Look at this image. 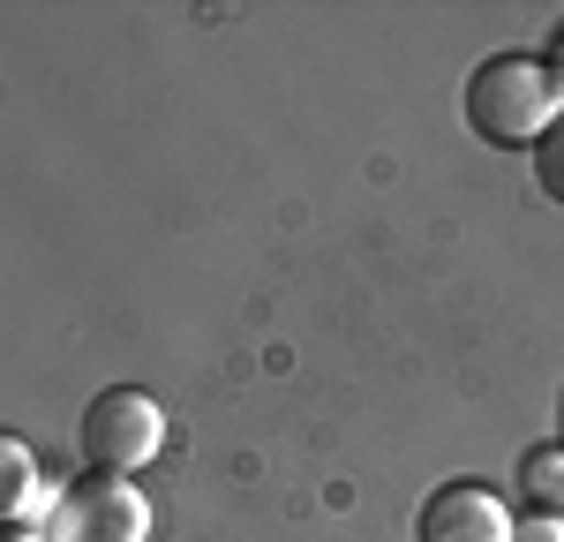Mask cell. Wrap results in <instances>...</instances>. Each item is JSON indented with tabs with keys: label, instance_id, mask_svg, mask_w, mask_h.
<instances>
[{
	"label": "cell",
	"instance_id": "3957f363",
	"mask_svg": "<svg viewBox=\"0 0 564 542\" xmlns=\"http://www.w3.org/2000/svg\"><path fill=\"white\" fill-rule=\"evenodd\" d=\"M84 459L98 475H135L166 452V406L151 400L143 384H106L98 400L84 406Z\"/></svg>",
	"mask_w": 564,
	"mask_h": 542
},
{
	"label": "cell",
	"instance_id": "8992f818",
	"mask_svg": "<svg viewBox=\"0 0 564 542\" xmlns=\"http://www.w3.org/2000/svg\"><path fill=\"white\" fill-rule=\"evenodd\" d=\"M520 497L550 520V512H564V445H534L520 459Z\"/></svg>",
	"mask_w": 564,
	"mask_h": 542
},
{
	"label": "cell",
	"instance_id": "52a82bcc",
	"mask_svg": "<svg viewBox=\"0 0 564 542\" xmlns=\"http://www.w3.org/2000/svg\"><path fill=\"white\" fill-rule=\"evenodd\" d=\"M534 181H542V196H550V204H564V121L534 143Z\"/></svg>",
	"mask_w": 564,
	"mask_h": 542
},
{
	"label": "cell",
	"instance_id": "ba28073f",
	"mask_svg": "<svg viewBox=\"0 0 564 542\" xmlns=\"http://www.w3.org/2000/svg\"><path fill=\"white\" fill-rule=\"evenodd\" d=\"M520 542H564V512H550V520H527Z\"/></svg>",
	"mask_w": 564,
	"mask_h": 542
},
{
	"label": "cell",
	"instance_id": "8fae6325",
	"mask_svg": "<svg viewBox=\"0 0 564 542\" xmlns=\"http://www.w3.org/2000/svg\"><path fill=\"white\" fill-rule=\"evenodd\" d=\"M557 430H564V422H557ZM557 445H564V437H557Z\"/></svg>",
	"mask_w": 564,
	"mask_h": 542
},
{
	"label": "cell",
	"instance_id": "9c48e42d",
	"mask_svg": "<svg viewBox=\"0 0 564 542\" xmlns=\"http://www.w3.org/2000/svg\"><path fill=\"white\" fill-rule=\"evenodd\" d=\"M8 542H45V535L39 528H8Z\"/></svg>",
	"mask_w": 564,
	"mask_h": 542
},
{
	"label": "cell",
	"instance_id": "30bf717a",
	"mask_svg": "<svg viewBox=\"0 0 564 542\" xmlns=\"http://www.w3.org/2000/svg\"><path fill=\"white\" fill-rule=\"evenodd\" d=\"M550 68H557V76H564V45H557V61H550Z\"/></svg>",
	"mask_w": 564,
	"mask_h": 542
},
{
	"label": "cell",
	"instance_id": "6da1fadb",
	"mask_svg": "<svg viewBox=\"0 0 564 542\" xmlns=\"http://www.w3.org/2000/svg\"><path fill=\"white\" fill-rule=\"evenodd\" d=\"M564 121V76L534 53H497L467 76V129L481 143H542Z\"/></svg>",
	"mask_w": 564,
	"mask_h": 542
},
{
	"label": "cell",
	"instance_id": "277c9868",
	"mask_svg": "<svg viewBox=\"0 0 564 542\" xmlns=\"http://www.w3.org/2000/svg\"><path fill=\"white\" fill-rule=\"evenodd\" d=\"M414 535L422 542H520V520L489 483H444V490H430Z\"/></svg>",
	"mask_w": 564,
	"mask_h": 542
},
{
	"label": "cell",
	"instance_id": "5b68a950",
	"mask_svg": "<svg viewBox=\"0 0 564 542\" xmlns=\"http://www.w3.org/2000/svg\"><path fill=\"white\" fill-rule=\"evenodd\" d=\"M0 497H8V520L15 528H45V512H53V497L39 475V452L23 445V437H0Z\"/></svg>",
	"mask_w": 564,
	"mask_h": 542
},
{
	"label": "cell",
	"instance_id": "7a4b0ae2",
	"mask_svg": "<svg viewBox=\"0 0 564 542\" xmlns=\"http://www.w3.org/2000/svg\"><path fill=\"white\" fill-rule=\"evenodd\" d=\"M45 542H151V497L129 475H76L61 483L53 512H45Z\"/></svg>",
	"mask_w": 564,
	"mask_h": 542
}]
</instances>
